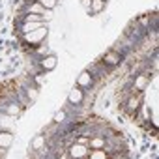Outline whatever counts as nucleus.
Segmentation results:
<instances>
[{
	"instance_id": "nucleus-1",
	"label": "nucleus",
	"mask_w": 159,
	"mask_h": 159,
	"mask_svg": "<svg viewBox=\"0 0 159 159\" xmlns=\"http://www.w3.org/2000/svg\"><path fill=\"white\" fill-rule=\"evenodd\" d=\"M47 34H49V30H47L45 25H43V26H39V28H36V30L25 34L23 39H25V43H28V45H39V43H43V41L47 39Z\"/></svg>"
},
{
	"instance_id": "nucleus-12",
	"label": "nucleus",
	"mask_w": 159,
	"mask_h": 159,
	"mask_svg": "<svg viewBox=\"0 0 159 159\" xmlns=\"http://www.w3.org/2000/svg\"><path fill=\"white\" fill-rule=\"evenodd\" d=\"M45 142H47V139H45L43 135H38V137L32 139V142H30V150H32V152H39V150H43Z\"/></svg>"
},
{
	"instance_id": "nucleus-22",
	"label": "nucleus",
	"mask_w": 159,
	"mask_h": 159,
	"mask_svg": "<svg viewBox=\"0 0 159 159\" xmlns=\"http://www.w3.org/2000/svg\"><path fill=\"white\" fill-rule=\"evenodd\" d=\"M105 2H111V0H105Z\"/></svg>"
},
{
	"instance_id": "nucleus-10",
	"label": "nucleus",
	"mask_w": 159,
	"mask_h": 159,
	"mask_svg": "<svg viewBox=\"0 0 159 159\" xmlns=\"http://www.w3.org/2000/svg\"><path fill=\"white\" fill-rule=\"evenodd\" d=\"M105 6H107L105 0H92V2H90V8H88V13L98 15V13H101V11L105 10Z\"/></svg>"
},
{
	"instance_id": "nucleus-2",
	"label": "nucleus",
	"mask_w": 159,
	"mask_h": 159,
	"mask_svg": "<svg viewBox=\"0 0 159 159\" xmlns=\"http://www.w3.org/2000/svg\"><path fill=\"white\" fill-rule=\"evenodd\" d=\"M88 152L90 148L86 144H81V142H73L69 146V152H67V157H79V159H83V157H88Z\"/></svg>"
},
{
	"instance_id": "nucleus-7",
	"label": "nucleus",
	"mask_w": 159,
	"mask_h": 159,
	"mask_svg": "<svg viewBox=\"0 0 159 159\" xmlns=\"http://www.w3.org/2000/svg\"><path fill=\"white\" fill-rule=\"evenodd\" d=\"M67 101H69L71 105H81V103L84 101V92H83V88H79V86L71 88V92H69V96H67Z\"/></svg>"
},
{
	"instance_id": "nucleus-14",
	"label": "nucleus",
	"mask_w": 159,
	"mask_h": 159,
	"mask_svg": "<svg viewBox=\"0 0 159 159\" xmlns=\"http://www.w3.org/2000/svg\"><path fill=\"white\" fill-rule=\"evenodd\" d=\"M139 107H140V94L139 96H131L129 101H127V105H125V109L129 112H135V111H139Z\"/></svg>"
},
{
	"instance_id": "nucleus-20",
	"label": "nucleus",
	"mask_w": 159,
	"mask_h": 159,
	"mask_svg": "<svg viewBox=\"0 0 159 159\" xmlns=\"http://www.w3.org/2000/svg\"><path fill=\"white\" fill-rule=\"evenodd\" d=\"M148 23H150V17H142V19H139V25H140V26H148Z\"/></svg>"
},
{
	"instance_id": "nucleus-19",
	"label": "nucleus",
	"mask_w": 159,
	"mask_h": 159,
	"mask_svg": "<svg viewBox=\"0 0 159 159\" xmlns=\"http://www.w3.org/2000/svg\"><path fill=\"white\" fill-rule=\"evenodd\" d=\"M36 52H38V54H41V56H45V54H49V49H47L45 45H41V47H38V49H36Z\"/></svg>"
},
{
	"instance_id": "nucleus-6",
	"label": "nucleus",
	"mask_w": 159,
	"mask_h": 159,
	"mask_svg": "<svg viewBox=\"0 0 159 159\" xmlns=\"http://www.w3.org/2000/svg\"><path fill=\"white\" fill-rule=\"evenodd\" d=\"M21 103L19 101H8L6 105L0 107V111H2L4 114H10V116H19L21 114Z\"/></svg>"
},
{
	"instance_id": "nucleus-9",
	"label": "nucleus",
	"mask_w": 159,
	"mask_h": 159,
	"mask_svg": "<svg viewBox=\"0 0 159 159\" xmlns=\"http://www.w3.org/2000/svg\"><path fill=\"white\" fill-rule=\"evenodd\" d=\"M13 133H10V131H6V129H0V148L2 150H8L11 144H13Z\"/></svg>"
},
{
	"instance_id": "nucleus-3",
	"label": "nucleus",
	"mask_w": 159,
	"mask_h": 159,
	"mask_svg": "<svg viewBox=\"0 0 159 159\" xmlns=\"http://www.w3.org/2000/svg\"><path fill=\"white\" fill-rule=\"evenodd\" d=\"M122 62V54L118 52V51H107L105 52V56H103V64L107 66V67H114V66H118Z\"/></svg>"
},
{
	"instance_id": "nucleus-5",
	"label": "nucleus",
	"mask_w": 159,
	"mask_h": 159,
	"mask_svg": "<svg viewBox=\"0 0 159 159\" xmlns=\"http://www.w3.org/2000/svg\"><path fill=\"white\" fill-rule=\"evenodd\" d=\"M92 83H94V77H92V73H90L88 69H84L81 75L77 77V86L83 88V90H84V88H90Z\"/></svg>"
},
{
	"instance_id": "nucleus-16",
	"label": "nucleus",
	"mask_w": 159,
	"mask_h": 159,
	"mask_svg": "<svg viewBox=\"0 0 159 159\" xmlns=\"http://www.w3.org/2000/svg\"><path fill=\"white\" fill-rule=\"evenodd\" d=\"M36 2H39V4H41L45 10H54L58 0H36Z\"/></svg>"
},
{
	"instance_id": "nucleus-8",
	"label": "nucleus",
	"mask_w": 159,
	"mask_h": 159,
	"mask_svg": "<svg viewBox=\"0 0 159 159\" xmlns=\"http://www.w3.org/2000/svg\"><path fill=\"white\" fill-rule=\"evenodd\" d=\"M43 25H45L43 21H21V36H25V34H28V32L43 26Z\"/></svg>"
},
{
	"instance_id": "nucleus-11",
	"label": "nucleus",
	"mask_w": 159,
	"mask_h": 159,
	"mask_svg": "<svg viewBox=\"0 0 159 159\" xmlns=\"http://www.w3.org/2000/svg\"><path fill=\"white\" fill-rule=\"evenodd\" d=\"M148 83H150V77H148L146 73H140V75L135 79V88H137L139 92H142V90H146Z\"/></svg>"
},
{
	"instance_id": "nucleus-18",
	"label": "nucleus",
	"mask_w": 159,
	"mask_h": 159,
	"mask_svg": "<svg viewBox=\"0 0 159 159\" xmlns=\"http://www.w3.org/2000/svg\"><path fill=\"white\" fill-rule=\"evenodd\" d=\"M64 118H66V112H64V111H58V112L54 114V124H62Z\"/></svg>"
},
{
	"instance_id": "nucleus-21",
	"label": "nucleus",
	"mask_w": 159,
	"mask_h": 159,
	"mask_svg": "<svg viewBox=\"0 0 159 159\" xmlns=\"http://www.w3.org/2000/svg\"><path fill=\"white\" fill-rule=\"evenodd\" d=\"M90 2H92V0H81V4H83V6H84L86 10L90 8Z\"/></svg>"
},
{
	"instance_id": "nucleus-15",
	"label": "nucleus",
	"mask_w": 159,
	"mask_h": 159,
	"mask_svg": "<svg viewBox=\"0 0 159 159\" xmlns=\"http://www.w3.org/2000/svg\"><path fill=\"white\" fill-rule=\"evenodd\" d=\"M26 11H28V13H38V15H43V13H45V8H43L39 2H34L32 6H28V8H26Z\"/></svg>"
},
{
	"instance_id": "nucleus-17",
	"label": "nucleus",
	"mask_w": 159,
	"mask_h": 159,
	"mask_svg": "<svg viewBox=\"0 0 159 159\" xmlns=\"http://www.w3.org/2000/svg\"><path fill=\"white\" fill-rule=\"evenodd\" d=\"M26 98H28L30 101H36V99H38V88H36V86H28V88H26Z\"/></svg>"
},
{
	"instance_id": "nucleus-4",
	"label": "nucleus",
	"mask_w": 159,
	"mask_h": 159,
	"mask_svg": "<svg viewBox=\"0 0 159 159\" xmlns=\"http://www.w3.org/2000/svg\"><path fill=\"white\" fill-rule=\"evenodd\" d=\"M56 64H58V58L54 54H45V56L39 58V66H41L43 71H52L56 67Z\"/></svg>"
},
{
	"instance_id": "nucleus-13",
	"label": "nucleus",
	"mask_w": 159,
	"mask_h": 159,
	"mask_svg": "<svg viewBox=\"0 0 159 159\" xmlns=\"http://www.w3.org/2000/svg\"><path fill=\"white\" fill-rule=\"evenodd\" d=\"M88 157L90 159H107L109 157V152L105 148H92L88 152Z\"/></svg>"
}]
</instances>
